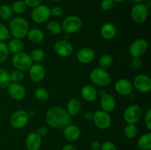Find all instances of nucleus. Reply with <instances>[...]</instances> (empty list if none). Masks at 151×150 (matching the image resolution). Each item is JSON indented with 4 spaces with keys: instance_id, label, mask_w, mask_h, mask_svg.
Instances as JSON below:
<instances>
[{
    "instance_id": "nucleus-1",
    "label": "nucleus",
    "mask_w": 151,
    "mask_h": 150,
    "mask_svg": "<svg viewBox=\"0 0 151 150\" xmlns=\"http://www.w3.org/2000/svg\"><path fill=\"white\" fill-rule=\"evenodd\" d=\"M47 124L54 129H63L70 124L72 119L66 110L60 107H55L47 111L45 116Z\"/></svg>"
},
{
    "instance_id": "nucleus-2",
    "label": "nucleus",
    "mask_w": 151,
    "mask_h": 150,
    "mask_svg": "<svg viewBox=\"0 0 151 150\" xmlns=\"http://www.w3.org/2000/svg\"><path fill=\"white\" fill-rule=\"evenodd\" d=\"M9 32L12 36L17 39H23L29 31V24L22 17L12 18L9 23Z\"/></svg>"
},
{
    "instance_id": "nucleus-3",
    "label": "nucleus",
    "mask_w": 151,
    "mask_h": 150,
    "mask_svg": "<svg viewBox=\"0 0 151 150\" xmlns=\"http://www.w3.org/2000/svg\"><path fill=\"white\" fill-rule=\"evenodd\" d=\"M90 79L94 85L100 87H106L110 84L111 77L109 72L102 68H95L90 73Z\"/></svg>"
},
{
    "instance_id": "nucleus-4",
    "label": "nucleus",
    "mask_w": 151,
    "mask_h": 150,
    "mask_svg": "<svg viewBox=\"0 0 151 150\" xmlns=\"http://www.w3.org/2000/svg\"><path fill=\"white\" fill-rule=\"evenodd\" d=\"M82 25V19L79 16L71 15L65 18L62 21V31L67 35L75 33L81 29Z\"/></svg>"
},
{
    "instance_id": "nucleus-5",
    "label": "nucleus",
    "mask_w": 151,
    "mask_h": 150,
    "mask_svg": "<svg viewBox=\"0 0 151 150\" xmlns=\"http://www.w3.org/2000/svg\"><path fill=\"white\" fill-rule=\"evenodd\" d=\"M12 63L16 69L24 71L29 70L30 66L32 65V60L29 54L22 51L13 55L12 58Z\"/></svg>"
},
{
    "instance_id": "nucleus-6",
    "label": "nucleus",
    "mask_w": 151,
    "mask_h": 150,
    "mask_svg": "<svg viewBox=\"0 0 151 150\" xmlns=\"http://www.w3.org/2000/svg\"><path fill=\"white\" fill-rule=\"evenodd\" d=\"M51 17L50 8L45 4H39L34 7L31 13V19L36 24H42Z\"/></svg>"
},
{
    "instance_id": "nucleus-7",
    "label": "nucleus",
    "mask_w": 151,
    "mask_h": 150,
    "mask_svg": "<svg viewBox=\"0 0 151 150\" xmlns=\"http://www.w3.org/2000/svg\"><path fill=\"white\" fill-rule=\"evenodd\" d=\"M142 116V110L137 104H131L128 106L124 111L123 118L127 124H136Z\"/></svg>"
},
{
    "instance_id": "nucleus-8",
    "label": "nucleus",
    "mask_w": 151,
    "mask_h": 150,
    "mask_svg": "<svg viewBox=\"0 0 151 150\" xmlns=\"http://www.w3.org/2000/svg\"><path fill=\"white\" fill-rule=\"evenodd\" d=\"M148 8L143 3L136 4L131 10V19L137 24L144 23L148 18Z\"/></svg>"
},
{
    "instance_id": "nucleus-9",
    "label": "nucleus",
    "mask_w": 151,
    "mask_h": 150,
    "mask_svg": "<svg viewBox=\"0 0 151 150\" xmlns=\"http://www.w3.org/2000/svg\"><path fill=\"white\" fill-rule=\"evenodd\" d=\"M93 121L100 129H106L110 127L111 124V117L107 112L99 110L94 113Z\"/></svg>"
},
{
    "instance_id": "nucleus-10",
    "label": "nucleus",
    "mask_w": 151,
    "mask_h": 150,
    "mask_svg": "<svg viewBox=\"0 0 151 150\" xmlns=\"http://www.w3.org/2000/svg\"><path fill=\"white\" fill-rule=\"evenodd\" d=\"M29 119L28 112L24 110H19L12 115L10 118V124L15 129H20L27 124Z\"/></svg>"
},
{
    "instance_id": "nucleus-11",
    "label": "nucleus",
    "mask_w": 151,
    "mask_h": 150,
    "mask_svg": "<svg viewBox=\"0 0 151 150\" xmlns=\"http://www.w3.org/2000/svg\"><path fill=\"white\" fill-rule=\"evenodd\" d=\"M148 47L147 40L143 38L136 39L129 47V53L133 57H140L146 52Z\"/></svg>"
},
{
    "instance_id": "nucleus-12",
    "label": "nucleus",
    "mask_w": 151,
    "mask_h": 150,
    "mask_svg": "<svg viewBox=\"0 0 151 150\" xmlns=\"http://www.w3.org/2000/svg\"><path fill=\"white\" fill-rule=\"evenodd\" d=\"M134 86L139 92L147 94L151 91V79L145 74H139L134 79Z\"/></svg>"
},
{
    "instance_id": "nucleus-13",
    "label": "nucleus",
    "mask_w": 151,
    "mask_h": 150,
    "mask_svg": "<svg viewBox=\"0 0 151 150\" xmlns=\"http://www.w3.org/2000/svg\"><path fill=\"white\" fill-rule=\"evenodd\" d=\"M54 50L58 55L63 57H69L73 51V46L66 39L58 40L54 45Z\"/></svg>"
},
{
    "instance_id": "nucleus-14",
    "label": "nucleus",
    "mask_w": 151,
    "mask_h": 150,
    "mask_svg": "<svg viewBox=\"0 0 151 150\" xmlns=\"http://www.w3.org/2000/svg\"><path fill=\"white\" fill-rule=\"evenodd\" d=\"M7 88L10 96L16 100L22 99L26 95L25 88L20 82H10Z\"/></svg>"
},
{
    "instance_id": "nucleus-15",
    "label": "nucleus",
    "mask_w": 151,
    "mask_h": 150,
    "mask_svg": "<svg viewBox=\"0 0 151 150\" xmlns=\"http://www.w3.org/2000/svg\"><path fill=\"white\" fill-rule=\"evenodd\" d=\"M133 88L134 85L132 82L129 79L125 78L118 79L114 85V88L116 92L122 96L130 95L132 93Z\"/></svg>"
},
{
    "instance_id": "nucleus-16",
    "label": "nucleus",
    "mask_w": 151,
    "mask_h": 150,
    "mask_svg": "<svg viewBox=\"0 0 151 150\" xmlns=\"http://www.w3.org/2000/svg\"><path fill=\"white\" fill-rule=\"evenodd\" d=\"M29 76L31 80L35 82H40L45 77V69L38 63L32 64L29 69Z\"/></svg>"
},
{
    "instance_id": "nucleus-17",
    "label": "nucleus",
    "mask_w": 151,
    "mask_h": 150,
    "mask_svg": "<svg viewBox=\"0 0 151 150\" xmlns=\"http://www.w3.org/2000/svg\"><path fill=\"white\" fill-rule=\"evenodd\" d=\"M95 57L94 51L90 47H84L77 53V59L83 64H88L94 60Z\"/></svg>"
},
{
    "instance_id": "nucleus-18",
    "label": "nucleus",
    "mask_w": 151,
    "mask_h": 150,
    "mask_svg": "<svg viewBox=\"0 0 151 150\" xmlns=\"http://www.w3.org/2000/svg\"><path fill=\"white\" fill-rule=\"evenodd\" d=\"M81 129H80V128L77 125L70 124L67 125L66 127L63 128V135H64V138L67 141H71V142L78 141L80 137H81Z\"/></svg>"
},
{
    "instance_id": "nucleus-19",
    "label": "nucleus",
    "mask_w": 151,
    "mask_h": 150,
    "mask_svg": "<svg viewBox=\"0 0 151 150\" xmlns=\"http://www.w3.org/2000/svg\"><path fill=\"white\" fill-rule=\"evenodd\" d=\"M41 142V137L36 132H33L27 136L25 145L28 150H39Z\"/></svg>"
},
{
    "instance_id": "nucleus-20",
    "label": "nucleus",
    "mask_w": 151,
    "mask_h": 150,
    "mask_svg": "<svg viewBox=\"0 0 151 150\" xmlns=\"http://www.w3.org/2000/svg\"><path fill=\"white\" fill-rule=\"evenodd\" d=\"M100 104H101L102 110L109 113H111L116 107V100L112 95L106 94L101 96Z\"/></svg>"
},
{
    "instance_id": "nucleus-21",
    "label": "nucleus",
    "mask_w": 151,
    "mask_h": 150,
    "mask_svg": "<svg viewBox=\"0 0 151 150\" xmlns=\"http://www.w3.org/2000/svg\"><path fill=\"white\" fill-rule=\"evenodd\" d=\"M81 96L85 101L92 102L97 97V92L95 88L90 85H86L81 88Z\"/></svg>"
},
{
    "instance_id": "nucleus-22",
    "label": "nucleus",
    "mask_w": 151,
    "mask_h": 150,
    "mask_svg": "<svg viewBox=\"0 0 151 150\" xmlns=\"http://www.w3.org/2000/svg\"><path fill=\"white\" fill-rule=\"evenodd\" d=\"M116 28L113 24L106 23L101 26L100 29V34L102 37L106 40H111L116 36Z\"/></svg>"
},
{
    "instance_id": "nucleus-23",
    "label": "nucleus",
    "mask_w": 151,
    "mask_h": 150,
    "mask_svg": "<svg viewBox=\"0 0 151 150\" xmlns=\"http://www.w3.org/2000/svg\"><path fill=\"white\" fill-rule=\"evenodd\" d=\"M81 102L78 99L72 98L68 101L66 105V111L70 116H75L79 114L81 110Z\"/></svg>"
},
{
    "instance_id": "nucleus-24",
    "label": "nucleus",
    "mask_w": 151,
    "mask_h": 150,
    "mask_svg": "<svg viewBox=\"0 0 151 150\" xmlns=\"http://www.w3.org/2000/svg\"><path fill=\"white\" fill-rule=\"evenodd\" d=\"M27 35L29 41L33 44H39L42 42L44 38V32L41 29H36V28L29 29Z\"/></svg>"
},
{
    "instance_id": "nucleus-25",
    "label": "nucleus",
    "mask_w": 151,
    "mask_h": 150,
    "mask_svg": "<svg viewBox=\"0 0 151 150\" xmlns=\"http://www.w3.org/2000/svg\"><path fill=\"white\" fill-rule=\"evenodd\" d=\"M137 146L142 150L151 149V133L150 132L143 134L137 141Z\"/></svg>"
},
{
    "instance_id": "nucleus-26",
    "label": "nucleus",
    "mask_w": 151,
    "mask_h": 150,
    "mask_svg": "<svg viewBox=\"0 0 151 150\" xmlns=\"http://www.w3.org/2000/svg\"><path fill=\"white\" fill-rule=\"evenodd\" d=\"M7 45L9 51L14 53V54L22 52L24 48L23 41L21 39H17V38H13L12 40H10Z\"/></svg>"
},
{
    "instance_id": "nucleus-27",
    "label": "nucleus",
    "mask_w": 151,
    "mask_h": 150,
    "mask_svg": "<svg viewBox=\"0 0 151 150\" xmlns=\"http://www.w3.org/2000/svg\"><path fill=\"white\" fill-rule=\"evenodd\" d=\"M138 127L134 124H128L124 129V135L128 139H134L138 135Z\"/></svg>"
},
{
    "instance_id": "nucleus-28",
    "label": "nucleus",
    "mask_w": 151,
    "mask_h": 150,
    "mask_svg": "<svg viewBox=\"0 0 151 150\" xmlns=\"http://www.w3.org/2000/svg\"><path fill=\"white\" fill-rule=\"evenodd\" d=\"M10 74L7 70L0 68V89L7 88V86L10 84Z\"/></svg>"
},
{
    "instance_id": "nucleus-29",
    "label": "nucleus",
    "mask_w": 151,
    "mask_h": 150,
    "mask_svg": "<svg viewBox=\"0 0 151 150\" xmlns=\"http://www.w3.org/2000/svg\"><path fill=\"white\" fill-rule=\"evenodd\" d=\"M13 13L11 7L7 4L0 6V18L3 20L10 21L13 18Z\"/></svg>"
},
{
    "instance_id": "nucleus-30",
    "label": "nucleus",
    "mask_w": 151,
    "mask_h": 150,
    "mask_svg": "<svg viewBox=\"0 0 151 150\" xmlns=\"http://www.w3.org/2000/svg\"><path fill=\"white\" fill-rule=\"evenodd\" d=\"M113 57L110 54H103L99 59V65H100V68H102V69H109L113 65Z\"/></svg>"
},
{
    "instance_id": "nucleus-31",
    "label": "nucleus",
    "mask_w": 151,
    "mask_h": 150,
    "mask_svg": "<svg viewBox=\"0 0 151 150\" xmlns=\"http://www.w3.org/2000/svg\"><path fill=\"white\" fill-rule=\"evenodd\" d=\"M27 6L26 5L24 0H17L15 2H13L11 9L13 13L19 15L24 13L27 10Z\"/></svg>"
},
{
    "instance_id": "nucleus-32",
    "label": "nucleus",
    "mask_w": 151,
    "mask_h": 150,
    "mask_svg": "<svg viewBox=\"0 0 151 150\" xmlns=\"http://www.w3.org/2000/svg\"><path fill=\"white\" fill-rule=\"evenodd\" d=\"M47 30L54 35H60L62 32L61 24L55 21H51L49 22L47 25Z\"/></svg>"
},
{
    "instance_id": "nucleus-33",
    "label": "nucleus",
    "mask_w": 151,
    "mask_h": 150,
    "mask_svg": "<svg viewBox=\"0 0 151 150\" xmlns=\"http://www.w3.org/2000/svg\"><path fill=\"white\" fill-rule=\"evenodd\" d=\"M34 95L37 100L41 101H45L50 97V93L44 88H37L34 91Z\"/></svg>"
},
{
    "instance_id": "nucleus-34",
    "label": "nucleus",
    "mask_w": 151,
    "mask_h": 150,
    "mask_svg": "<svg viewBox=\"0 0 151 150\" xmlns=\"http://www.w3.org/2000/svg\"><path fill=\"white\" fill-rule=\"evenodd\" d=\"M29 56H30L32 62L40 63V62L44 60V59L45 58V52L41 49H33L31 51Z\"/></svg>"
},
{
    "instance_id": "nucleus-35",
    "label": "nucleus",
    "mask_w": 151,
    "mask_h": 150,
    "mask_svg": "<svg viewBox=\"0 0 151 150\" xmlns=\"http://www.w3.org/2000/svg\"><path fill=\"white\" fill-rule=\"evenodd\" d=\"M10 51L8 49L7 44L3 41H0V63L6 61L9 57Z\"/></svg>"
},
{
    "instance_id": "nucleus-36",
    "label": "nucleus",
    "mask_w": 151,
    "mask_h": 150,
    "mask_svg": "<svg viewBox=\"0 0 151 150\" xmlns=\"http://www.w3.org/2000/svg\"><path fill=\"white\" fill-rule=\"evenodd\" d=\"M10 77L11 82H20L24 78V71L16 69L10 74Z\"/></svg>"
},
{
    "instance_id": "nucleus-37",
    "label": "nucleus",
    "mask_w": 151,
    "mask_h": 150,
    "mask_svg": "<svg viewBox=\"0 0 151 150\" xmlns=\"http://www.w3.org/2000/svg\"><path fill=\"white\" fill-rule=\"evenodd\" d=\"M10 36V32L9 29L5 25L0 23V41H3L7 39Z\"/></svg>"
},
{
    "instance_id": "nucleus-38",
    "label": "nucleus",
    "mask_w": 151,
    "mask_h": 150,
    "mask_svg": "<svg viewBox=\"0 0 151 150\" xmlns=\"http://www.w3.org/2000/svg\"><path fill=\"white\" fill-rule=\"evenodd\" d=\"M114 4V2L112 0H102L100 3V7L104 11H109L113 8Z\"/></svg>"
},
{
    "instance_id": "nucleus-39",
    "label": "nucleus",
    "mask_w": 151,
    "mask_h": 150,
    "mask_svg": "<svg viewBox=\"0 0 151 150\" xmlns=\"http://www.w3.org/2000/svg\"><path fill=\"white\" fill-rule=\"evenodd\" d=\"M100 150H117L116 145L111 141H105L101 144Z\"/></svg>"
},
{
    "instance_id": "nucleus-40",
    "label": "nucleus",
    "mask_w": 151,
    "mask_h": 150,
    "mask_svg": "<svg viewBox=\"0 0 151 150\" xmlns=\"http://www.w3.org/2000/svg\"><path fill=\"white\" fill-rule=\"evenodd\" d=\"M144 122L146 128H147L148 130L151 129V110L148 109L146 112L144 118Z\"/></svg>"
},
{
    "instance_id": "nucleus-41",
    "label": "nucleus",
    "mask_w": 151,
    "mask_h": 150,
    "mask_svg": "<svg viewBox=\"0 0 151 150\" xmlns=\"http://www.w3.org/2000/svg\"><path fill=\"white\" fill-rule=\"evenodd\" d=\"M131 66L134 70H139L142 66V60L139 57H134L131 62Z\"/></svg>"
},
{
    "instance_id": "nucleus-42",
    "label": "nucleus",
    "mask_w": 151,
    "mask_h": 150,
    "mask_svg": "<svg viewBox=\"0 0 151 150\" xmlns=\"http://www.w3.org/2000/svg\"><path fill=\"white\" fill-rule=\"evenodd\" d=\"M50 11H51V16H54V17H60L63 14V9L59 6H55L52 8H50Z\"/></svg>"
},
{
    "instance_id": "nucleus-43",
    "label": "nucleus",
    "mask_w": 151,
    "mask_h": 150,
    "mask_svg": "<svg viewBox=\"0 0 151 150\" xmlns=\"http://www.w3.org/2000/svg\"><path fill=\"white\" fill-rule=\"evenodd\" d=\"M24 1L27 7L34 8L39 4H41L43 0H24Z\"/></svg>"
},
{
    "instance_id": "nucleus-44",
    "label": "nucleus",
    "mask_w": 151,
    "mask_h": 150,
    "mask_svg": "<svg viewBox=\"0 0 151 150\" xmlns=\"http://www.w3.org/2000/svg\"><path fill=\"white\" fill-rule=\"evenodd\" d=\"M36 132L41 137L45 136V135H47V134L48 133V129H47L45 126H41L37 129Z\"/></svg>"
},
{
    "instance_id": "nucleus-45",
    "label": "nucleus",
    "mask_w": 151,
    "mask_h": 150,
    "mask_svg": "<svg viewBox=\"0 0 151 150\" xmlns=\"http://www.w3.org/2000/svg\"><path fill=\"white\" fill-rule=\"evenodd\" d=\"M100 148H101V144L99 141H94L91 143V150H100Z\"/></svg>"
},
{
    "instance_id": "nucleus-46",
    "label": "nucleus",
    "mask_w": 151,
    "mask_h": 150,
    "mask_svg": "<svg viewBox=\"0 0 151 150\" xmlns=\"http://www.w3.org/2000/svg\"><path fill=\"white\" fill-rule=\"evenodd\" d=\"M93 118H94V113H91V112H86L84 114V119L86 121H93Z\"/></svg>"
},
{
    "instance_id": "nucleus-47",
    "label": "nucleus",
    "mask_w": 151,
    "mask_h": 150,
    "mask_svg": "<svg viewBox=\"0 0 151 150\" xmlns=\"http://www.w3.org/2000/svg\"><path fill=\"white\" fill-rule=\"evenodd\" d=\"M62 150H78L76 147L72 144H66L63 147Z\"/></svg>"
},
{
    "instance_id": "nucleus-48",
    "label": "nucleus",
    "mask_w": 151,
    "mask_h": 150,
    "mask_svg": "<svg viewBox=\"0 0 151 150\" xmlns=\"http://www.w3.org/2000/svg\"><path fill=\"white\" fill-rule=\"evenodd\" d=\"M150 4H151V1L150 0H147V1H145V5L146 6V7L148 8V7H150Z\"/></svg>"
},
{
    "instance_id": "nucleus-49",
    "label": "nucleus",
    "mask_w": 151,
    "mask_h": 150,
    "mask_svg": "<svg viewBox=\"0 0 151 150\" xmlns=\"http://www.w3.org/2000/svg\"><path fill=\"white\" fill-rule=\"evenodd\" d=\"M131 1H132L133 2L136 3V4H139V3H142V1H144V0H131Z\"/></svg>"
},
{
    "instance_id": "nucleus-50",
    "label": "nucleus",
    "mask_w": 151,
    "mask_h": 150,
    "mask_svg": "<svg viewBox=\"0 0 151 150\" xmlns=\"http://www.w3.org/2000/svg\"><path fill=\"white\" fill-rule=\"evenodd\" d=\"M28 114H29V118H30V117H34V116H35V113H34V112H32V111L28 112Z\"/></svg>"
},
{
    "instance_id": "nucleus-51",
    "label": "nucleus",
    "mask_w": 151,
    "mask_h": 150,
    "mask_svg": "<svg viewBox=\"0 0 151 150\" xmlns=\"http://www.w3.org/2000/svg\"><path fill=\"white\" fill-rule=\"evenodd\" d=\"M106 94V91H103V90H102V91H100V96H103V95H105V94Z\"/></svg>"
},
{
    "instance_id": "nucleus-52",
    "label": "nucleus",
    "mask_w": 151,
    "mask_h": 150,
    "mask_svg": "<svg viewBox=\"0 0 151 150\" xmlns=\"http://www.w3.org/2000/svg\"><path fill=\"white\" fill-rule=\"evenodd\" d=\"M114 2H116V3H119V2H122V1H125V0H112Z\"/></svg>"
},
{
    "instance_id": "nucleus-53",
    "label": "nucleus",
    "mask_w": 151,
    "mask_h": 150,
    "mask_svg": "<svg viewBox=\"0 0 151 150\" xmlns=\"http://www.w3.org/2000/svg\"><path fill=\"white\" fill-rule=\"evenodd\" d=\"M52 1H60V0H52Z\"/></svg>"
}]
</instances>
